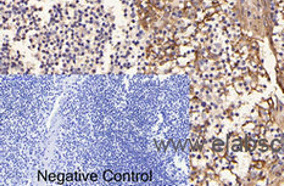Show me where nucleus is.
Segmentation results:
<instances>
[{"label":"nucleus","instance_id":"2","mask_svg":"<svg viewBox=\"0 0 284 186\" xmlns=\"http://www.w3.org/2000/svg\"><path fill=\"white\" fill-rule=\"evenodd\" d=\"M272 147H273L274 151H278V150H280V147H282V142H280L279 140H274V141L272 142Z\"/></svg>","mask_w":284,"mask_h":186},{"label":"nucleus","instance_id":"3","mask_svg":"<svg viewBox=\"0 0 284 186\" xmlns=\"http://www.w3.org/2000/svg\"><path fill=\"white\" fill-rule=\"evenodd\" d=\"M256 147V144H255V141H252V140H250L249 142H247V150L249 151H254V148Z\"/></svg>","mask_w":284,"mask_h":186},{"label":"nucleus","instance_id":"1","mask_svg":"<svg viewBox=\"0 0 284 186\" xmlns=\"http://www.w3.org/2000/svg\"><path fill=\"white\" fill-rule=\"evenodd\" d=\"M223 142L221 141V140H216L215 142H213V150H216V151H223Z\"/></svg>","mask_w":284,"mask_h":186}]
</instances>
